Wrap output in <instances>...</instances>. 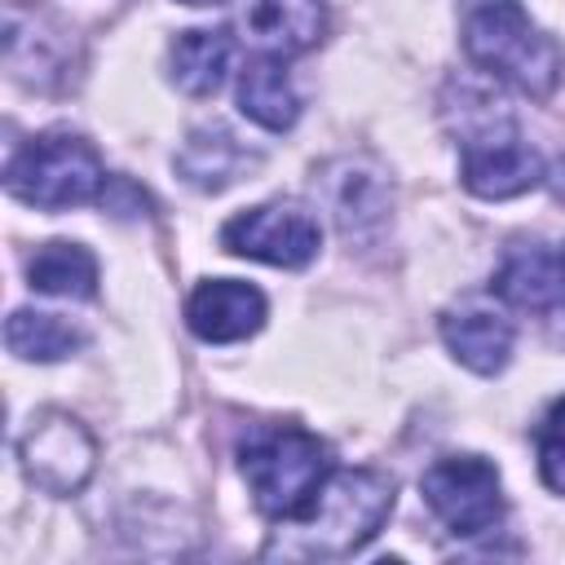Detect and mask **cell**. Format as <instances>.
I'll return each instance as SVG.
<instances>
[{
    "mask_svg": "<svg viewBox=\"0 0 565 565\" xmlns=\"http://www.w3.org/2000/svg\"><path fill=\"white\" fill-rule=\"evenodd\" d=\"M534 450H539V477L547 490L565 494V397H556L534 433Z\"/></svg>",
    "mask_w": 565,
    "mask_h": 565,
    "instance_id": "18",
    "label": "cell"
},
{
    "mask_svg": "<svg viewBox=\"0 0 565 565\" xmlns=\"http://www.w3.org/2000/svg\"><path fill=\"white\" fill-rule=\"evenodd\" d=\"M243 22H247V35L260 53L296 57L322 40L327 4L322 0H252Z\"/></svg>",
    "mask_w": 565,
    "mask_h": 565,
    "instance_id": "12",
    "label": "cell"
},
{
    "mask_svg": "<svg viewBox=\"0 0 565 565\" xmlns=\"http://www.w3.org/2000/svg\"><path fill=\"white\" fill-rule=\"evenodd\" d=\"M238 468L252 503L269 521H300L331 468V446L300 424H256L238 441Z\"/></svg>",
    "mask_w": 565,
    "mask_h": 565,
    "instance_id": "2",
    "label": "cell"
},
{
    "mask_svg": "<svg viewBox=\"0 0 565 565\" xmlns=\"http://www.w3.org/2000/svg\"><path fill=\"white\" fill-rule=\"evenodd\" d=\"M256 163H260V154H252V150H247L230 128H221V124L194 128V132L185 137L181 154H177V172H181L194 190H207V194L234 185V181L247 177Z\"/></svg>",
    "mask_w": 565,
    "mask_h": 565,
    "instance_id": "13",
    "label": "cell"
},
{
    "mask_svg": "<svg viewBox=\"0 0 565 565\" xmlns=\"http://www.w3.org/2000/svg\"><path fill=\"white\" fill-rule=\"evenodd\" d=\"M512 322L499 313V309H490V305H459V309H450L446 318H441V340H446V349L455 353V362H463L468 371H477V375H494V371H503L508 366V358H512Z\"/></svg>",
    "mask_w": 565,
    "mask_h": 565,
    "instance_id": "11",
    "label": "cell"
},
{
    "mask_svg": "<svg viewBox=\"0 0 565 565\" xmlns=\"http://www.w3.org/2000/svg\"><path fill=\"white\" fill-rule=\"evenodd\" d=\"M185 322L207 344H234L265 327V296L238 278H207L185 300Z\"/></svg>",
    "mask_w": 565,
    "mask_h": 565,
    "instance_id": "9",
    "label": "cell"
},
{
    "mask_svg": "<svg viewBox=\"0 0 565 565\" xmlns=\"http://www.w3.org/2000/svg\"><path fill=\"white\" fill-rule=\"evenodd\" d=\"M238 110H243L252 124L269 128V132H287V128L296 124L300 97H296V88H291V79H287V71H282V57L256 53V57L243 66V75H238Z\"/></svg>",
    "mask_w": 565,
    "mask_h": 565,
    "instance_id": "15",
    "label": "cell"
},
{
    "mask_svg": "<svg viewBox=\"0 0 565 565\" xmlns=\"http://www.w3.org/2000/svg\"><path fill=\"white\" fill-rule=\"evenodd\" d=\"M181 4H194V9H203V4H230V0H181Z\"/></svg>",
    "mask_w": 565,
    "mask_h": 565,
    "instance_id": "19",
    "label": "cell"
},
{
    "mask_svg": "<svg viewBox=\"0 0 565 565\" xmlns=\"http://www.w3.org/2000/svg\"><path fill=\"white\" fill-rule=\"evenodd\" d=\"M221 243L234 256H252V260H265L278 269H300L318 256L322 230L309 207L278 199V203H260V207H247L234 221H225Z\"/></svg>",
    "mask_w": 565,
    "mask_h": 565,
    "instance_id": "6",
    "label": "cell"
},
{
    "mask_svg": "<svg viewBox=\"0 0 565 565\" xmlns=\"http://www.w3.org/2000/svg\"><path fill=\"white\" fill-rule=\"evenodd\" d=\"M4 185L18 203L40 207V212H62L79 207L88 199H102L106 190V168L93 141L79 132H40L31 137L4 168Z\"/></svg>",
    "mask_w": 565,
    "mask_h": 565,
    "instance_id": "3",
    "label": "cell"
},
{
    "mask_svg": "<svg viewBox=\"0 0 565 565\" xmlns=\"http://www.w3.org/2000/svg\"><path fill=\"white\" fill-rule=\"evenodd\" d=\"M459 40L486 75L521 88L525 97L543 102L561 84V49L530 22L521 0H459Z\"/></svg>",
    "mask_w": 565,
    "mask_h": 565,
    "instance_id": "1",
    "label": "cell"
},
{
    "mask_svg": "<svg viewBox=\"0 0 565 565\" xmlns=\"http://www.w3.org/2000/svg\"><path fill=\"white\" fill-rule=\"evenodd\" d=\"M494 296L516 309H565V243H521L503 256L494 274Z\"/></svg>",
    "mask_w": 565,
    "mask_h": 565,
    "instance_id": "10",
    "label": "cell"
},
{
    "mask_svg": "<svg viewBox=\"0 0 565 565\" xmlns=\"http://www.w3.org/2000/svg\"><path fill=\"white\" fill-rule=\"evenodd\" d=\"M234 57V35L225 26H199V31H181L168 44V71L172 84L190 97H212L225 84Z\"/></svg>",
    "mask_w": 565,
    "mask_h": 565,
    "instance_id": "14",
    "label": "cell"
},
{
    "mask_svg": "<svg viewBox=\"0 0 565 565\" xmlns=\"http://www.w3.org/2000/svg\"><path fill=\"white\" fill-rule=\"evenodd\" d=\"M424 503L455 539L490 534L503 521V486L499 468L481 455H446L419 477Z\"/></svg>",
    "mask_w": 565,
    "mask_h": 565,
    "instance_id": "5",
    "label": "cell"
},
{
    "mask_svg": "<svg viewBox=\"0 0 565 565\" xmlns=\"http://www.w3.org/2000/svg\"><path fill=\"white\" fill-rule=\"evenodd\" d=\"M459 177L477 199H512L543 181V159L512 124H499L463 141Z\"/></svg>",
    "mask_w": 565,
    "mask_h": 565,
    "instance_id": "8",
    "label": "cell"
},
{
    "mask_svg": "<svg viewBox=\"0 0 565 565\" xmlns=\"http://www.w3.org/2000/svg\"><path fill=\"white\" fill-rule=\"evenodd\" d=\"M26 282L44 296H66V300H88L97 291V260L79 243H44L26 260Z\"/></svg>",
    "mask_w": 565,
    "mask_h": 565,
    "instance_id": "16",
    "label": "cell"
},
{
    "mask_svg": "<svg viewBox=\"0 0 565 565\" xmlns=\"http://www.w3.org/2000/svg\"><path fill=\"white\" fill-rule=\"evenodd\" d=\"M393 512V477L375 468H340L322 481L305 521V552L344 556L358 552Z\"/></svg>",
    "mask_w": 565,
    "mask_h": 565,
    "instance_id": "4",
    "label": "cell"
},
{
    "mask_svg": "<svg viewBox=\"0 0 565 565\" xmlns=\"http://www.w3.org/2000/svg\"><path fill=\"white\" fill-rule=\"evenodd\" d=\"M84 331L57 313H35V309H18L9 322H4V344L26 358V362H57V358H71L75 349H84Z\"/></svg>",
    "mask_w": 565,
    "mask_h": 565,
    "instance_id": "17",
    "label": "cell"
},
{
    "mask_svg": "<svg viewBox=\"0 0 565 565\" xmlns=\"http://www.w3.org/2000/svg\"><path fill=\"white\" fill-rule=\"evenodd\" d=\"M18 459L31 486L49 490V494H75L97 463V441L88 437V428L62 411H44L40 419H31V428L18 441Z\"/></svg>",
    "mask_w": 565,
    "mask_h": 565,
    "instance_id": "7",
    "label": "cell"
}]
</instances>
